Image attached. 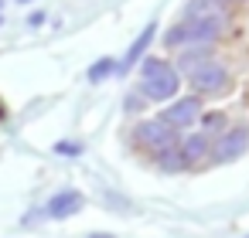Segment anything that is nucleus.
I'll use <instances>...</instances> for the list:
<instances>
[{
    "label": "nucleus",
    "instance_id": "1",
    "mask_svg": "<svg viewBox=\"0 0 249 238\" xmlns=\"http://www.w3.org/2000/svg\"><path fill=\"white\" fill-rule=\"evenodd\" d=\"M178 85H181V79H178V72L167 62H160V58H147L143 62V85L140 89H143L147 99H157V102L174 99Z\"/></svg>",
    "mask_w": 249,
    "mask_h": 238
},
{
    "label": "nucleus",
    "instance_id": "2",
    "mask_svg": "<svg viewBox=\"0 0 249 238\" xmlns=\"http://www.w3.org/2000/svg\"><path fill=\"white\" fill-rule=\"evenodd\" d=\"M218 31H222V17H191L181 28H171L164 34V41L171 48L174 45H208L218 38Z\"/></svg>",
    "mask_w": 249,
    "mask_h": 238
},
{
    "label": "nucleus",
    "instance_id": "3",
    "mask_svg": "<svg viewBox=\"0 0 249 238\" xmlns=\"http://www.w3.org/2000/svg\"><path fill=\"white\" fill-rule=\"evenodd\" d=\"M137 143H143V146L154 150V153H164V150L178 146V136H174V129H171L167 123L150 119V123H140V126H137Z\"/></svg>",
    "mask_w": 249,
    "mask_h": 238
},
{
    "label": "nucleus",
    "instance_id": "4",
    "mask_svg": "<svg viewBox=\"0 0 249 238\" xmlns=\"http://www.w3.org/2000/svg\"><path fill=\"white\" fill-rule=\"evenodd\" d=\"M246 146H249V133H246V126H235V129H225V133L215 140L212 157H215V160H235Z\"/></svg>",
    "mask_w": 249,
    "mask_h": 238
},
{
    "label": "nucleus",
    "instance_id": "5",
    "mask_svg": "<svg viewBox=\"0 0 249 238\" xmlns=\"http://www.w3.org/2000/svg\"><path fill=\"white\" fill-rule=\"evenodd\" d=\"M198 112H201L198 99H178L174 106H167V109H164L160 123H167L171 129H178V126H191V123L198 119Z\"/></svg>",
    "mask_w": 249,
    "mask_h": 238
},
{
    "label": "nucleus",
    "instance_id": "6",
    "mask_svg": "<svg viewBox=\"0 0 249 238\" xmlns=\"http://www.w3.org/2000/svg\"><path fill=\"white\" fill-rule=\"evenodd\" d=\"M86 201H82V194L79 190H62V194H55L52 201H48V218H72V214H79V207H82Z\"/></svg>",
    "mask_w": 249,
    "mask_h": 238
},
{
    "label": "nucleus",
    "instance_id": "7",
    "mask_svg": "<svg viewBox=\"0 0 249 238\" xmlns=\"http://www.w3.org/2000/svg\"><path fill=\"white\" fill-rule=\"evenodd\" d=\"M225 85V68L222 65H198L195 68V89L198 92H218Z\"/></svg>",
    "mask_w": 249,
    "mask_h": 238
},
{
    "label": "nucleus",
    "instance_id": "8",
    "mask_svg": "<svg viewBox=\"0 0 249 238\" xmlns=\"http://www.w3.org/2000/svg\"><path fill=\"white\" fill-rule=\"evenodd\" d=\"M150 41H154V24H147V28H143V31L137 34V41L130 45V51H126L123 65H120V72H126V68H130L133 62H140V58H143V51L150 48Z\"/></svg>",
    "mask_w": 249,
    "mask_h": 238
},
{
    "label": "nucleus",
    "instance_id": "9",
    "mask_svg": "<svg viewBox=\"0 0 249 238\" xmlns=\"http://www.w3.org/2000/svg\"><path fill=\"white\" fill-rule=\"evenodd\" d=\"M181 153H184V163H195V160H201L208 153V140L201 133H195V136H188V143H184Z\"/></svg>",
    "mask_w": 249,
    "mask_h": 238
},
{
    "label": "nucleus",
    "instance_id": "10",
    "mask_svg": "<svg viewBox=\"0 0 249 238\" xmlns=\"http://www.w3.org/2000/svg\"><path fill=\"white\" fill-rule=\"evenodd\" d=\"M157 160H160V167H164V170H181V167H188V163H184V153H181L178 146H171V150L157 153Z\"/></svg>",
    "mask_w": 249,
    "mask_h": 238
},
{
    "label": "nucleus",
    "instance_id": "11",
    "mask_svg": "<svg viewBox=\"0 0 249 238\" xmlns=\"http://www.w3.org/2000/svg\"><path fill=\"white\" fill-rule=\"evenodd\" d=\"M113 68H116V62H113V58H99V62L89 68V82H103Z\"/></svg>",
    "mask_w": 249,
    "mask_h": 238
},
{
    "label": "nucleus",
    "instance_id": "12",
    "mask_svg": "<svg viewBox=\"0 0 249 238\" xmlns=\"http://www.w3.org/2000/svg\"><path fill=\"white\" fill-rule=\"evenodd\" d=\"M55 150H58V153H69V157H75V153H82V146H79V143H58Z\"/></svg>",
    "mask_w": 249,
    "mask_h": 238
},
{
    "label": "nucleus",
    "instance_id": "13",
    "mask_svg": "<svg viewBox=\"0 0 249 238\" xmlns=\"http://www.w3.org/2000/svg\"><path fill=\"white\" fill-rule=\"evenodd\" d=\"M28 24H31V28H41V24H45V14H31Z\"/></svg>",
    "mask_w": 249,
    "mask_h": 238
},
{
    "label": "nucleus",
    "instance_id": "14",
    "mask_svg": "<svg viewBox=\"0 0 249 238\" xmlns=\"http://www.w3.org/2000/svg\"><path fill=\"white\" fill-rule=\"evenodd\" d=\"M89 238H113V235H103V231H99V235H89Z\"/></svg>",
    "mask_w": 249,
    "mask_h": 238
},
{
    "label": "nucleus",
    "instance_id": "15",
    "mask_svg": "<svg viewBox=\"0 0 249 238\" xmlns=\"http://www.w3.org/2000/svg\"><path fill=\"white\" fill-rule=\"evenodd\" d=\"M0 7H4V0H0Z\"/></svg>",
    "mask_w": 249,
    "mask_h": 238
},
{
    "label": "nucleus",
    "instance_id": "16",
    "mask_svg": "<svg viewBox=\"0 0 249 238\" xmlns=\"http://www.w3.org/2000/svg\"><path fill=\"white\" fill-rule=\"evenodd\" d=\"M21 4H28V0H21Z\"/></svg>",
    "mask_w": 249,
    "mask_h": 238
},
{
    "label": "nucleus",
    "instance_id": "17",
    "mask_svg": "<svg viewBox=\"0 0 249 238\" xmlns=\"http://www.w3.org/2000/svg\"><path fill=\"white\" fill-rule=\"evenodd\" d=\"M0 24H4V17H0Z\"/></svg>",
    "mask_w": 249,
    "mask_h": 238
},
{
    "label": "nucleus",
    "instance_id": "18",
    "mask_svg": "<svg viewBox=\"0 0 249 238\" xmlns=\"http://www.w3.org/2000/svg\"><path fill=\"white\" fill-rule=\"evenodd\" d=\"M0 116H4V109H0Z\"/></svg>",
    "mask_w": 249,
    "mask_h": 238
},
{
    "label": "nucleus",
    "instance_id": "19",
    "mask_svg": "<svg viewBox=\"0 0 249 238\" xmlns=\"http://www.w3.org/2000/svg\"><path fill=\"white\" fill-rule=\"evenodd\" d=\"M246 238H249V235H246Z\"/></svg>",
    "mask_w": 249,
    "mask_h": 238
}]
</instances>
